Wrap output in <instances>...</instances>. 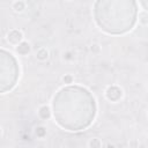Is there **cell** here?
<instances>
[{"mask_svg": "<svg viewBox=\"0 0 148 148\" xmlns=\"http://www.w3.org/2000/svg\"><path fill=\"white\" fill-rule=\"evenodd\" d=\"M73 81H74V77H73V75H71V74H66V75L62 76V82H64V83L69 84V83H72Z\"/></svg>", "mask_w": 148, "mask_h": 148, "instance_id": "obj_10", "label": "cell"}, {"mask_svg": "<svg viewBox=\"0 0 148 148\" xmlns=\"http://www.w3.org/2000/svg\"><path fill=\"white\" fill-rule=\"evenodd\" d=\"M49 58V51L46 47H39L36 51V59H38L39 61H44Z\"/></svg>", "mask_w": 148, "mask_h": 148, "instance_id": "obj_6", "label": "cell"}, {"mask_svg": "<svg viewBox=\"0 0 148 148\" xmlns=\"http://www.w3.org/2000/svg\"><path fill=\"white\" fill-rule=\"evenodd\" d=\"M146 3H147V5H148V2H146ZM146 12H147V13H148V10H146Z\"/></svg>", "mask_w": 148, "mask_h": 148, "instance_id": "obj_11", "label": "cell"}, {"mask_svg": "<svg viewBox=\"0 0 148 148\" xmlns=\"http://www.w3.org/2000/svg\"><path fill=\"white\" fill-rule=\"evenodd\" d=\"M16 52L20 54V56H27L30 51H31V45L29 42L27 40H23L21 44H18L16 47H15Z\"/></svg>", "mask_w": 148, "mask_h": 148, "instance_id": "obj_3", "label": "cell"}, {"mask_svg": "<svg viewBox=\"0 0 148 148\" xmlns=\"http://www.w3.org/2000/svg\"><path fill=\"white\" fill-rule=\"evenodd\" d=\"M102 143L98 138H91L89 141V148H101Z\"/></svg>", "mask_w": 148, "mask_h": 148, "instance_id": "obj_7", "label": "cell"}, {"mask_svg": "<svg viewBox=\"0 0 148 148\" xmlns=\"http://www.w3.org/2000/svg\"><path fill=\"white\" fill-rule=\"evenodd\" d=\"M139 22L142 25H147L148 24V13L147 12H143V13L139 14Z\"/></svg>", "mask_w": 148, "mask_h": 148, "instance_id": "obj_9", "label": "cell"}, {"mask_svg": "<svg viewBox=\"0 0 148 148\" xmlns=\"http://www.w3.org/2000/svg\"><path fill=\"white\" fill-rule=\"evenodd\" d=\"M7 40L9 44H12L13 46L16 47L18 44H21L23 42V32L18 29H12L7 34Z\"/></svg>", "mask_w": 148, "mask_h": 148, "instance_id": "obj_1", "label": "cell"}, {"mask_svg": "<svg viewBox=\"0 0 148 148\" xmlns=\"http://www.w3.org/2000/svg\"><path fill=\"white\" fill-rule=\"evenodd\" d=\"M105 96L109 101L111 102H117L121 96H123V90L116 86H112V87H109L105 91Z\"/></svg>", "mask_w": 148, "mask_h": 148, "instance_id": "obj_2", "label": "cell"}, {"mask_svg": "<svg viewBox=\"0 0 148 148\" xmlns=\"http://www.w3.org/2000/svg\"><path fill=\"white\" fill-rule=\"evenodd\" d=\"M35 134L38 136V138H44L45 136V134H46V128L44 127V126H37L36 128H35Z\"/></svg>", "mask_w": 148, "mask_h": 148, "instance_id": "obj_8", "label": "cell"}, {"mask_svg": "<svg viewBox=\"0 0 148 148\" xmlns=\"http://www.w3.org/2000/svg\"><path fill=\"white\" fill-rule=\"evenodd\" d=\"M38 116L43 119V120H46L51 117V110L47 105H42L39 109H38Z\"/></svg>", "mask_w": 148, "mask_h": 148, "instance_id": "obj_5", "label": "cell"}, {"mask_svg": "<svg viewBox=\"0 0 148 148\" xmlns=\"http://www.w3.org/2000/svg\"><path fill=\"white\" fill-rule=\"evenodd\" d=\"M12 9L15 12V13H23L25 9H27V2L25 1H13L12 5H10Z\"/></svg>", "mask_w": 148, "mask_h": 148, "instance_id": "obj_4", "label": "cell"}]
</instances>
